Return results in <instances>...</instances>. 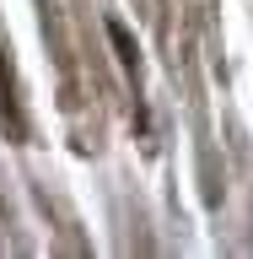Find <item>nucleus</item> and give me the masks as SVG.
<instances>
[{
    "instance_id": "f257e3e1",
    "label": "nucleus",
    "mask_w": 253,
    "mask_h": 259,
    "mask_svg": "<svg viewBox=\"0 0 253 259\" xmlns=\"http://www.w3.org/2000/svg\"><path fill=\"white\" fill-rule=\"evenodd\" d=\"M108 44L119 49V60H124L129 70H140V44H135V32H129L119 16H108Z\"/></svg>"
}]
</instances>
